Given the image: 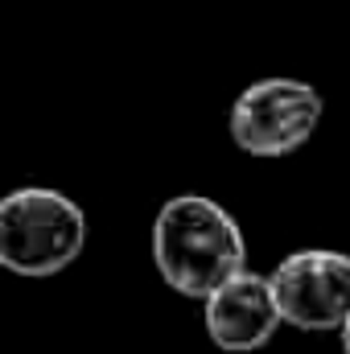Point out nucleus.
Wrapping results in <instances>:
<instances>
[{
  "instance_id": "f257e3e1",
  "label": "nucleus",
  "mask_w": 350,
  "mask_h": 354,
  "mask_svg": "<svg viewBox=\"0 0 350 354\" xmlns=\"http://www.w3.org/2000/svg\"><path fill=\"white\" fill-rule=\"evenodd\" d=\"M153 260L161 280L194 301H206L227 280L248 272V243L231 210L206 194H177L157 210Z\"/></svg>"
},
{
  "instance_id": "f03ea898",
  "label": "nucleus",
  "mask_w": 350,
  "mask_h": 354,
  "mask_svg": "<svg viewBox=\"0 0 350 354\" xmlns=\"http://www.w3.org/2000/svg\"><path fill=\"white\" fill-rule=\"evenodd\" d=\"M87 248V214L50 185H21L0 198V268L17 276H54Z\"/></svg>"
},
{
  "instance_id": "7ed1b4c3",
  "label": "nucleus",
  "mask_w": 350,
  "mask_h": 354,
  "mask_svg": "<svg viewBox=\"0 0 350 354\" xmlns=\"http://www.w3.org/2000/svg\"><path fill=\"white\" fill-rule=\"evenodd\" d=\"M322 91L301 79H260L231 103V140L239 153L276 161L313 140L322 124Z\"/></svg>"
},
{
  "instance_id": "20e7f679",
  "label": "nucleus",
  "mask_w": 350,
  "mask_h": 354,
  "mask_svg": "<svg viewBox=\"0 0 350 354\" xmlns=\"http://www.w3.org/2000/svg\"><path fill=\"white\" fill-rule=\"evenodd\" d=\"M284 326L326 334L350 322V256L334 248H305L284 256L268 276Z\"/></svg>"
},
{
  "instance_id": "39448f33",
  "label": "nucleus",
  "mask_w": 350,
  "mask_h": 354,
  "mask_svg": "<svg viewBox=\"0 0 350 354\" xmlns=\"http://www.w3.org/2000/svg\"><path fill=\"white\" fill-rule=\"evenodd\" d=\"M206 334L219 351L231 354H252L272 342V334L284 326L272 280L260 272H239L235 280H227L219 292L206 297Z\"/></svg>"
},
{
  "instance_id": "423d86ee",
  "label": "nucleus",
  "mask_w": 350,
  "mask_h": 354,
  "mask_svg": "<svg viewBox=\"0 0 350 354\" xmlns=\"http://www.w3.org/2000/svg\"><path fill=\"white\" fill-rule=\"evenodd\" d=\"M338 334H342V351L350 354V322H347V326H342V330H338Z\"/></svg>"
}]
</instances>
